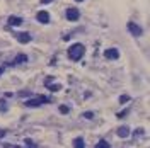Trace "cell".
<instances>
[{"label":"cell","instance_id":"4fadbf2b","mask_svg":"<svg viewBox=\"0 0 150 148\" xmlns=\"http://www.w3.org/2000/svg\"><path fill=\"white\" fill-rule=\"evenodd\" d=\"M48 89H50L51 92H58V90L61 89V85H58V83H56V85H48Z\"/></svg>","mask_w":150,"mask_h":148},{"label":"cell","instance_id":"7c38bea8","mask_svg":"<svg viewBox=\"0 0 150 148\" xmlns=\"http://www.w3.org/2000/svg\"><path fill=\"white\" fill-rule=\"evenodd\" d=\"M94 148H111V145L106 141V140H101V141H99V143H97Z\"/></svg>","mask_w":150,"mask_h":148},{"label":"cell","instance_id":"ba28073f","mask_svg":"<svg viewBox=\"0 0 150 148\" xmlns=\"http://www.w3.org/2000/svg\"><path fill=\"white\" fill-rule=\"evenodd\" d=\"M17 41L22 43V44L29 43V41H31V34H29V32H19V34H17Z\"/></svg>","mask_w":150,"mask_h":148},{"label":"cell","instance_id":"30bf717a","mask_svg":"<svg viewBox=\"0 0 150 148\" xmlns=\"http://www.w3.org/2000/svg\"><path fill=\"white\" fill-rule=\"evenodd\" d=\"M24 61H27V56H26V55H17V56L14 58V61H10L9 65H14V63H24Z\"/></svg>","mask_w":150,"mask_h":148},{"label":"cell","instance_id":"d6986e66","mask_svg":"<svg viewBox=\"0 0 150 148\" xmlns=\"http://www.w3.org/2000/svg\"><path fill=\"white\" fill-rule=\"evenodd\" d=\"M84 118L85 119H92L94 118V114H92V112H84Z\"/></svg>","mask_w":150,"mask_h":148},{"label":"cell","instance_id":"277c9868","mask_svg":"<svg viewBox=\"0 0 150 148\" xmlns=\"http://www.w3.org/2000/svg\"><path fill=\"white\" fill-rule=\"evenodd\" d=\"M126 27H128V31H130L133 36H140V34H142V27H140V26H137L135 22H128V24H126Z\"/></svg>","mask_w":150,"mask_h":148},{"label":"cell","instance_id":"8992f818","mask_svg":"<svg viewBox=\"0 0 150 148\" xmlns=\"http://www.w3.org/2000/svg\"><path fill=\"white\" fill-rule=\"evenodd\" d=\"M36 19L39 20L41 24H48V22H50V14H48L46 10H41V12H38Z\"/></svg>","mask_w":150,"mask_h":148},{"label":"cell","instance_id":"9a60e30c","mask_svg":"<svg viewBox=\"0 0 150 148\" xmlns=\"http://www.w3.org/2000/svg\"><path fill=\"white\" fill-rule=\"evenodd\" d=\"M17 95H19V97H26V95H31V92L29 90H20Z\"/></svg>","mask_w":150,"mask_h":148},{"label":"cell","instance_id":"ffe728a7","mask_svg":"<svg viewBox=\"0 0 150 148\" xmlns=\"http://www.w3.org/2000/svg\"><path fill=\"white\" fill-rule=\"evenodd\" d=\"M126 114H128V111L125 109V111H121V112H118V118H125Z\"/></svg>","mask_w":150,"mask_h":148},{"label":"cell","instance_id":"603a6c76","mask_svg":"<svg viewBox=\"0 0 150 148\" xmlns=\"http://www.w3.org/2000/svg\"><path fill=\"white\" fill-rule=\"evenodd\" d=\"M4 135H5V131H0V138H2V136H4Z\"/></svg>","mask_w":150,"mask_h":148},{"label":"cell","instance_id":"5bb4252c","mask_svg":"<svg viewBox=\"0 0 150 148\" xmlns=\"http://www.w3.org/2000/svg\"><path fill=\"white\" fill-rule=\"evenodd\" d=\"M0 111H2V112L7 111V104H5V100H0Z\"/></svg>","mask_w":150,"mask_h":148},{"label":"cell","instance_id":"2e32d148","mask_svg":"<svg viewBox=\"0 0 150 148\" xmlns=\"http://www.w3.org/2000/svg\"><path fill=\"white\" fill-rule=\"evenodd\" d=\"M26 147H27V148H38L32 141H31V140H26Z\"/></svg>","mask_w":150,"mask_h":148},{"label":"cell","instance_id":"7402d4cb","mask_svg":"<svg viewBox=\"0 0 150 148\" xmlns=\"http://www.w3.org/2000/svg\"><path fill=\"white\" fill-rule=\"evenodd\" d=\"M4 70H5V68H4V67H0V75H2V73H4Z\"/></svg>","mask_w":150,"mask_h":148},{"label":"cell","instance_id":"9c48e42d","mask_svg":"<svg viewBox=\"0 0 150 148\" xmlns=\"http://www.w3.org/2000/svg\"><path fill=\"white\" fill-rule=\"evenodd\" d=\"M9 24L10 26H20V24H22V19H20V17H15V15H10Z\"/></svg>","mask_w":150,"mask_h":148},{"label":"cell","instance_id":"44dd1931","mask_svg":"<svg viewBox=\"0 0 150 148\" xmlns=\"http://www.w3.org/2000/svg\"><path fill=\"white\" fill-rule=\"evenodd\" d=\"M50 2H53V0H41V4H50Z\"/></svg>","mask_w":150,"mask_h":148},{"label":"cell","instance_id":"52a82bcc","mask_svg":"<svg viewBox=\"0 0 150 148\" xmlns=\"http://www.w3.org/2000/svg\"><path fill=\"white\" fill-rule=\"evenodd\" d=\"M116 135H118L120 138H128V136H130V128H128V126H121V128H118Z\"/></svg>","mask_w":150,"mask_h":148},{"label":"cell","instance_id":"cb8c5ba5","mask_svg":"<svg viewBox=\"0 0 150 148\" xmlns=\"http://www.w3.org/2000/svg\"><path fill=\"white\" fill-rule=\"evenodd\" d=\"M75 2H82V0H75Z\"/></svg>","mask_w":150,"mask_h":148},{"label":"cell","instance_id":"e0dca14e","mask_svg":"<svg viewBox=\"0 0 150 148\" xmlns=\"http://www.w3.org/2000/svg\"><path fill=\"white\" fill-rule=\"evenodd\" d=\"M128 100H130V97H128V95H121V97H120L121 104H125V102H128Z\"/></svg>","mask_w":150,"mask_h":148},{"label":"cell","instance_id":"5b68a950","mask_svg":"<svg viewBox=\"0 0 150 148\" xmlns=\"http://www.w3.org/2000/svg\"><path fill=\"white\" fill-rule=\"evenodd\" d=\"M104 56L108 60H118L120 58V53H118L116 48H111V49H106V51H104Z\"/></svg>","mask_w":150,"mask_h":148},{"label":"cell","instance_id":"7a4b0ae2","mask_svg":"<svg viewBox=\"0 0 150 148\" xmlns=\"http://www.w3.org/2000/svg\"><path fill=\"white\" fill-rule=\"evenodd\" d=\"M48 100H50L48 97L39 95V97H34V99H27V100H26V106H27V107H38L43 102H48Z\"/></svg>","mask_w":150,"mask_h":148},{"label":"cell","instance_id":"6da1fadb","mask_svg":"<svg viewBox=\"0 0 150 148\" xmlns=\"http://www.w3.org/2000/svg\"><path fill=\"white\" fill-rule=\"evenodd\" d=\"M84 51H85L84 44L75 43V44H72L70 48H68V58H70L72 61H79V60L84 56Z\"/></svg>","mask_w":150,"mask_h":148},{"label":"cell","instance_id":"3957f363","mask_svg":"<svg viewBox=\"0 0 150 148\" xmlns=\"http://www.w3.org/2000/svg\"><path fill=\"white\" fill-rule=\"evenodd\" d=\"M79 17H80L79 9H75V7H70V9L67 10V19H68V20L75 22V20H79Z\"/></svg>","mask_w":150,"mask_h":148},{"label":"cell","instance_id":"8fae6325","mask_svg":"<svg viewBox=\"0 0 150 148\" xmlns=\"http://www.w3.org/2000/svg\"><path fill=\"white\" fill-rule=\"evenodd\" d=\"M73 148H85V143L82 138H75L73 140Z\"/></svg>","mask_w":150,"mask_h":148},{"label":"cell","instance_id":"ac0fdd59","mask_svg":"<svg viewBox=\"0 0 150 148\" xmlns=\"http://www.w3.org/2000/svg\"><path fill=\"white\" fill-rule=\"evenodd\" d=\"M68 111H70V109L67 107V106H60V112H61V114H67Z\"/></svg>","mask_w":150,"mask_h":148}]
</instances>
